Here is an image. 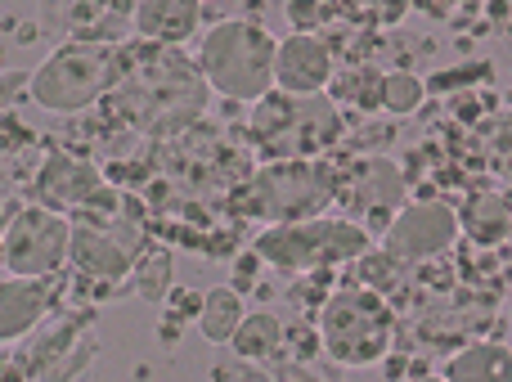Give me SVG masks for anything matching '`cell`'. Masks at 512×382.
Listing matches in <instances>:
<instances>
[{"mask_svg": "<svg viewBox=\"0 0 512 382\" xmlns=\"http://www.w3.org/2000/svg\"><path fill=\"white\" fill-rule=\"evenodd\" d=\"M117 108L140 131L171 135L207 108V77L176 50H122L117 68Z\"/></svg>", "mask_w": 512, "mask_h": 382, "instance_id": "1", "label": "cell"}, {"mask_svg": "<svg viewBox=\"0 0 512 382\" xmlns=\"http://www.w3.org/2000/svg\"><path fill=\"white\" fill-rule=\"evenodd\" d=\"M274 59H279V41L248 18L216 23L203 36V50H198V68H203L207 86L216 95L234 99V104H256V99L270 95Z\"/></svg>", "mask_w": 512, "mask_h": 382, "instance_id": "2", "label": "cell"}, {"mask_svg": "<svg viewBox=\"0 0 512 382\" xmlns=\"http://www.w3.org/2000/svg\"><path fill=\"white\" fill-rule=\"evenodd\" d=\"M252 252L283 275H319V270L360 261L369 252V230L351 216H310V221L261 230Z\"/></svg>", "mask_w": 512, "mask_h": 382, "instance_id": "3", "label": "cell"}, {"mask_svg": "<svg viewBox=\"0 0 512 382\" xmlns=\"http://www.w3.org/2000/svg\"><path fill=\"white\" fill-rule=\"evenodd\" d=\"M319 338H324L328 360H337L342 369H369L387 360L391 338H396V315L373 288H337L324 297Z\"/></svg>", "mask_w": 512, "mask_h": 382, "instance_id": "4", "label": "cell"}, {"mask_svg": "<svg viewBox=\"0 0 512 382\" xmlns=\"http://www.w3.org/2000/svg\"><path fill=\"white\" fill-rule=\"evenodd\" d=\"M328 198H337V180L324 162L310 158H279L270 167H261L248 185L234 198V212L252 216L265 225H292L310 221L324 212Z\"/></svg>", "mask_w": 512, "mask_h": 382, "instance_id": "5", "label": "cell"}, {"mask_svg": "<svg viewBox=\"0 0 512 382\" xmlns=\"http://www.w3.org/2000/svg\"><path fill=\"white\" fill-rule=\"evenodd\" d=\"M122 50L104 41H68L32 72V99L45 113H81L113 90Z\"/></svg>", "mask_w": 512, "mask_h": 382, "instance_id": "6", "label": "cell"}, {"mask_svg": "<svg viewBox=\"0 0 512 382\" xmlns=\"http://www.w3.org/2000/svg\"><path fill=\"white\" fill-rule=\"evenodd\" d=\"M252 131L274 158H306L337 135V113L319 95L270 90L265 99H256Z\"/></svg>", "mask_w": 512, "mask_h": 382, "instance_id": "7", "label": "cell"}, {"mask_svg": "<svg viewBox=\"0 0 512 382\" xmlns=\"http://www.w3.org/2000/svg\"><path fill=\"white\" fill-rule=\"evenodd\" d=\"M72 257V221L50 207H23L5 221V275L45 279Z\"/></svg>", "mask_w": 512, "mask_h": 382, "instance_id": "8", "label": "cell"}, {"mask_svg": "<svg viewBox=\"0 0 512 382\" xmlns=\"http://www.w3.org/2000/svg\"><path fill=\"white\" fill-rule=\"evenodd\" d=\"M463 221L454 207L436 203V198H427V203H405L396 212V221L382 230V243H387L391 257L400 261H427V257H441V252L454 248V239H459Z\"/></svg>", "mask_w": 512, "mask_h": 382, "instance_id": "9", "label": "cell"}, {"mask_svg": "<svg viewBox=\"0 0 512 382\" xmlns=\"http://www.w3.org/2000/svg\"><path fill=\"white\" fill-rule=\"evenodd\" d=\"M342 203L351 221L360 225H382L387 230L396 212L405 207V171L391 158H369L355 167V176L342 185Z\"/></svg>", "mask_w": 512, "mask_h": 382, "instance_id": "10", "label": "cell"}, {"mask_svg": "<svg viewBox=\"0 0 512 382\" xmlns=\"http://www.w3.org/2000/svg\"><path fill=\"white\" fill-rule=\"evenodd\" d=\"M99 189H104V176L95 162L68 158V153H50L41 176H36V198L50 212H86L99 198Z\"/></svg>", "mask_w": 512, "mask_h": 382, "instance_id": "11", "label": "cell"}, {"mask_svg": "<svg viewBox=\"0 0 512 382\" xmlns=\"http://www.w3.org/2000/svg\"><path fill=\"white\" fill-rule=\"evenodd\" d=\"M333 81V50L315 32H292L279 41L274 59V90L288 95H319Z\"/></svg>", "mask_w": 512, "mask_h": 382, "instance_id": "12", "label": "cell"}, {"mask_svg": "<svg viewBox=\"0 0 512 382\" xmlns=\"http://www.w3.org/2000/svg\"><path fill=\"white\" fill-rule=\"evenodd\" d=\"M135 36L149 45H180L203 23V0H135Z\"/></svg>", "mask_w": 512, "mask_h": 382, "instance_id": "13", "label": "cell"}, {"mask_svg": "<svg viewBox=\"0 0 512 382\" xmlns=\"http://www.w3.org/2000/svg\"><path fill=\"white\" fill-rule=\"evenodd\" d=\"M50 311V293H45L41 279H18L5 275V288H0V338L18 342L36 329Z\"/></svg>", "mask_w": 512, "mask_h": 382, "instance_id": "14", "label": "cell"}, {"mask_svg": "<svg viewBox=\"0 0 512 382\" xmlns=\"http://www.w3.org/2000/svg\"><path fill=\"white\" fill-rule=\"evenodd\" d=\"M113 9V0H41V23L45 32H63L77 41H99L113 27L104 23V14Z\"/></svg>", "mask_w": 512, "mask_h": 382, "instance_id": "15", "label": "cell"}, {"mask_svg": "<svg viewBox=\"0 0 512 382\" xmlns=\"http://www.w3.org/2000/svg\"><path fill=\"white\" fill-rule=\"evenodd\" d=\"M463 230L481 243V248H495V243L512 239V194L504 189H486V194H472V203L459 212Z\"/></svg>", "mask_w": 512, "mask_h": 382, "instance_id": "16", "label": "cell"}, {"mask_svg": "<svg viewBox=\"0 0 512 382\" xmlns=\"http://www.w3.org/2000/svg\"><path fill=\"white\" fill-rule=\"evenodd\" d=\"M445 382H512V351L499 342H468L445 365Z\"/></svg>", "mask_w": 512, "mask_h": 382, "instance_id": "17", "label": "cell"}, {"mask_svg": "<svg viewBox=\"0 0 512 382\" xmlns=\"http://www.w3.org/2000/svg\"><path fill=\"white\" fill-rule=\"evenodd\" d=\"M243 320H248V311H243V297L234 293V288H212V293H203V302H198V333H203L212 347L234 342Z\"/></svg>", "mask_w": 512, "mask_h": 382, "instance_id": "18", "label": "cell"}, {"mask_svg": "<svg viewBox=\"0 0 512 382\" xmlns=\"http://www.w3.org/2000/svg\"><path fill=\"white\" fill-rule=\"evenodd\" d=\"M230 347H234V356L248 360V365H265V360H274V356H279V347H283V324H279V315L252 311L248 320L239 324V333H234Z\"/></svg>", "mask_w": 512, "mask_h": 382, "instance_id": "19", "label": "cell"}, {"mask_svg": "<svg viewBox=\"0 0 512 382\" xmlns=\"http://www.w3.org/2000/svg\"><path fill=\"white\" fill-rule=\"evenodd\" d=\"M131 288L144 297V302H162L167 288H171V252L167 248H149L144 257H135Z\"/></svg>", "mask_w": 512, "mask_h": 382, "instance_id": "20", "label": "cell"}, {"mask_svg": "<svg viewBox=\"0 0 512 382\" xmlns=\"http://www.w3.org/2000/svg\"><path fill=\"white\" fill-rule=\"evenodd\" d=\"M423 99H427V81L418 77V72H405V68L382 72V108H387V113L409 117L423 108Z\"/></svg>", "mask_w": 512, "mask_h": 382, "instance_id": "21", "label": "cell"}, {"mask_svg": "<svg viewBox=\"0 0 512 382\" xmlns=\"http://www.w3.org/2000/svg\"><path fill=\"white\" fill-rule=\"evenodd\" d=\"M333 95L337 99H355V104H364V108H373V104H382V72H351V77L342 81V86H333Z\"/></svg>", "mask_w": 512, "mask_h": 382, "instance_id": "22", "label": "cell"}, {"mask_svg": "<svg viewBox=\"0 0 512 382\" xmlns=\"http://www.w3.org/2000/svg\"><path fill=\"white\" fill-rule=\"evenodd\" d=\"M391 266H400V257H391V252H378V257H364V270H360V279H364V288H373V293H382V288H391L396 284V270Z\"/></svg>", "mask_w": 512, "mask_h": 382, "instance_id": "23", "label": "cell"}, {"mask_svg": "<svg viewBox=\"0 0 512 382\" xmlns=\"http://www.w3.org/2000/svg\"><path fill=\"white\" fill-rule=\"evenodd\" d=\"M414 382H445V378H414Z\"/></svg>", "mask_w": 512, "mask_h": 382, "instance_id": "24", "label": "cell"}]
</instances>
